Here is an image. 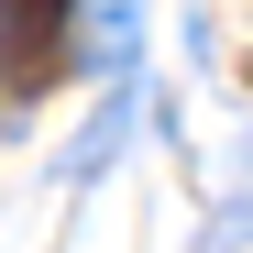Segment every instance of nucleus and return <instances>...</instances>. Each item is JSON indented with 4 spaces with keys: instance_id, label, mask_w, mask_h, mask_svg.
I'll return each mask as SVG.
<instances>
[{
    "instance_id": "nucleus-1",
    "label": "nucleus",
    "mask_w": 253,
    "mask_h": 253,
    "mask_svg": "<svg viewBox=\"0 0 253 253\" xmlns=\"http://www.w3.org/2000/svg\"><path fill=\"white\" fill-rule=\"evenodd\" d=\"M66 11L77 0H0V121L66 66Z\"/></svg>"
},
{
    "instance_id": "nucleus-2",
    "label": "nucleus",
    "mask_w": 253,
    "mask_h": 253,
    "mask_svg": "<svg viewBox=\"0 0 253 253\" xmlns=\"http://www.w3.org/2000/svg\"><path fill=\"white\" fill-rule=\"evenodd\" d=\"M132 22H143V0H99V66L110 77H132Z\"/></svg>"
}]
</instances>
